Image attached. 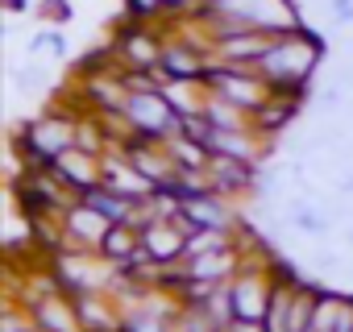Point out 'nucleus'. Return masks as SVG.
<instances>
[{
	"label": "nucleus",
	"mask_w": 353,
	"mask_h": 332,
	"mask_svg": "<svg viewBox=\"0 0 353 332\" xmlns=\"http://www.w3.org/2000/svg\"><path fill=\"white\" fill-rule=\"evenodd\" d=\"M192 5H200V0H162L166 13H183V9H192Z\"/></svg>",
	"instance_id": "6ab92c4d"
},
{
	"label": "nucleus",
	"mask_w": 353,
	"mask_h": 332,
	"mask_svg": "<svg viewBox=\"0 0 353 332\" xmlns=\"http://www.w3.org/2000/svg\"><path fill=\"white\" fill-rule=\"evenodd\" d=\"M5 9H9V13H21V9H26V0H5Z\"/></svg>",
	"instance_id": "aec40b11"
},
{
	"label": "nucleus",
	"mask_w": 353,
	"mask_h": 332,
	"mask_svg": "<svg viewBox=\"0 0 353 332\" xmlns=\"http://www.w3.org/2000/svg\"><path fill=\"white\" fill-rule=\"evenodd\" d=\"M17 83L21 87H42L46 75H42V67H26V71H17Z\"/></svg>",
	"instance_id": "a211bd4d"
},
{
	"label": "nucleus",
	"mask_w": 353,
	"mask_h": 332,
	"mask_svg": "<svg viewBox=\"0 0 353 332\" xmlns=\"http://www.w3.org/2000/svg\"><path fill=\"white\" fill-rule=\"evenodd\" d=\"M200 5H225V0H200Z\"/></svg>",
	"instance_id": "412c9836"
},
{
	"label": "nucleus",
	"mask_w": 353,
	"mask_h": 332,
	"mask_svg": "<svg viewBox=\"0 0 353 332\" xmlns=\"http://www.w3.org/2000/svg\"><path fill=\"white\" fill-rule=\"evenodd\" d=\"M59 216H63V241L75 245V249H100V241H104L108 229H112V220H108L100 208H92L83 196H79L75 204H67Z\"/></svg>",
	"instance_id": "7ed1b4c3"
},
{
	"label": "nucleus",
	"mask_w": 353,
	"mask_h": 332,
	"mask_svg": "<svg viewBox=\"0 0 353 332\" xmlns=\"http://www.w3.org/2000/svg\"><path fill=\"white\" fill-rule=\"evenodd\" d=\"M258 179H262L258 162H241V158H221V154H216L212 166H208V187H212L216 196H241V191H254Z\"/></svg>",
	"instance_id": "6e6552de"
},
{
	"label": "nucleus",
	"mask_w": 353,
	"mask_h": 332,
	"mask_svg": "<svg viewBox=\"0 0 353 332\" xmlns=\"http://www.w3.org/2000/svg\"><path fill=\"white\" fill-rule=\"evenodd\" d=\"M38 13H42L46 21H54V25H59V21H67V17H71V5H67V0H42Z\"/></svg>",
	"instance_id": "2eb2a0df"
},
{
	"label": "nucleus",
	"mask_w": 353,
	"mask_h": 332,
	"mask_svg": "<svg viewBox=\"0 0 353 332\" xmlns=\"http://www.w3.org/2000/svg\"><path fill=\"white\" fill-rule=\"evenodd\" d=\"M121 332H170L162 307H137V311H125L121 315Z\"/></svg>",
	"instance_id": "ddd939ff"
},
{
	"label": "nucleus",
	"mask_w": 353,
	"mask_h": 332,
	"mask_svg": "<svg viewBox=\"0 0 353 332\" xmlns=\"http://www.w3.org/2000/svg\"><path fill=\"white\" fill-rule=\"evenodd\" d=\"M287 220L295 229H303L307 237H324L328 233V216L316 212V208H307V204H287Z\"/></svg>",
	"instance_id": "4468645a"
},
{
	"label": "nucleus",
	"mask_w": 353,
	"mask_h": 332,
	"mask_svg": "<svg viewBox=\"0 0 353 332\" xmlns=\"http://www.w3.org/2000/svg\"><path fill=\"white\" fill-rule=\"evenodd\" d=\"M137 249H141V229H137L133 220H125V225H112V229H108V237L100 241V249H96V253L117 270V266H125Z\"/></svg>",
	"instance_id": "9b49d317"
},
{
	"label": "nucleus",
	"mask_w": 353,
	"mask_h": 332,
	"mask_svg": "<svg viewBox=\"0 0 353 332\" xmlns=\"http://www.w3.org/2000/svg\"><path fill=\"white\" fill-rule=\"evenodd\" d=\"M345 237H349V245H353V229H349V233H345Z\"/></svg>",
	"instance_id": "4be33fe9"
},
{
	"label": "nucleus",
	"mask_w": 353,
	"mask_h": 332,
	"mask_svg": "<svg viewBox=\"0 0 353 332\" xmlns=\"http://www.w3.org/2000/svg\"><path fill=\"white\" fill-rule=\"evenodd\" d=\"M320 59H324V42H320L312 30L295 25V30H287V34H274L270 46H266V54H262L254 67L262 71V79L270 83L274 96H283V100H299V104H303V96H307V79L316 75Z\"/></svg>",
	"instance_id": "f257e3e1"
},
{
	"label": "nucleus",
	"mask_w": 353,
	"mask_h": 332,
	"mask_svg": "<svg viewBox=\"0 0 353 332\" xmlns=\"http://www.w3.org/2000/svg\"><path fill=\"white\" fill-rule=\"evenodd\" d=\"M174 220H179L188 233H196V229H229L233 208H229L225 196H216V191H200V196L183 200V208H179V216H174Z\"/></svg>",
	"instance_id": "0eeeda50"
},
{
	"label": "nucleus",
	"mask_w": 353,
	"mask_h": 332,
	"mask_svg": "<svg viewBox=\"0 0 353 332\" xmlns=\"http://www.w3.org/2000/svg\"><path fill=\"white\" fill-rule=\"evenodd\" d=\"M30 324L42 328V332H83L75 295L63 291V287H54V291H46V295H34V303H30Z\"/></svg>",
	"instance_id": "20e7f679"
},
{
	"label": "nucleus",
	"mask_w": 353,
	"mask_h": 332,
	"mask_svg": "<svg viewBox=\"0 0 353 332\" xmlns=\"http://www.w3.org/2000/svg\"><path fill=\"white\" fill-rule=\"evenodd\" d=\"M121 121L129 133H141L150 141H170L183 133V112L166 100L162 87H150V92H125V104H121Z\"/></svg>",
	"instance_id": "f03ea898"
},
{
	"label": "nucleus",
	"mask_w": 353,
	"mask_h": 332,
	"mask_svg": "<svg viewBox=\"0 0 353 332\" xmlns=\"http://www.w3.org/2000/svg\"><path fill=\"white\" fill-rule=\"evenodd\" d=\"M221 332H233V328H229V324H225V328H221Z\"/></svg>",
	"instance_id": "5701e85b"
},
{
	"label": "nucleus",
	"mask_w": 353,
	"mask_h": 332,
	"mask_svg": "<svg viewBox=\"0 0 353 332\" xmlns=\"http://www.w3.org/2000/svg\"><path fill=\"white\" fill-rule=\"evenodd\" d=\"M50 171H54L75 196H83V191H92L96 183H104V162H100V154H88V149H79V145L63 149V154L50 162Z\"/></svg>",
	"instance_id": "39448f33"
},
{
	"label": "nucleus",
	"mask_w": 353,
	"mask_h": 332,
	"mask_svg": "<svg viewBox=\"0 0 353 332\" xmlns=\"http://www.w3.org/2000/svg\"><path fill=\"white\" fill-rule=\"evenodd\" d=\"M166 149H170V158H174V166H179V171L208 175V166H212V149H208L204 141H196V137L179 133V137H170V141H166Z\"/></svg>",
	"instance_id": "f8f14e48"
},
{
	"label": "nucleus",
	"mask_w": 353,
	"mask_h": 332,
	"mask_svg": "<svg viewBox=\"0 0 353 332\" xmlns=\"http://www.w3.org/2000/svg\"><path fill=\"white\" fill-rule=\"evenodd\" d=\"M30 50H50V54H63V50H67V42H63L59 34H38V38L30 42Z\"/></svg>",
	"instance_id": "dca6fc26"
},
{
	"label": "nucleus",
	"mask_w": 353,
	"mask_h": 332,
	"mask_svg": "<svg viewBox=\"0 0 353 332\" xmlns=\"http://www.w3.org/2000/svg\"><path fill=\"white\" fill-rule=\"evenodd\" d=\"M162 38L154 34V30H145V25H129V30H121V38L112 42V50H117V59L125 63V67H137V71H154L158 63H162Z\"/></svg>",
	"instance_id": "423d86ee"
},
{
	"label": "nucleus",
	"mask_w": 353,
	"mask_h": 332,
	"mask_svg": "<svg viewBox=\"0 0 353 332\" xmlns=\"http://www.w3.org/2000/svg\"><path fill=\"white\" fill-rule=\"evenodd\" d=\"M125 5H129L133 17H154V13L162 9V0H125Z\"/></svg>",
	"instance_id": "f3484780"
},
{
	"label": "nucleus",
	"mask_w": 353,
	"mask_h": 332,
	"mask_svg": "<svg viewBox=\"0 0 353 332\" xmlns=\"http://www.w3.org/2000/svg\"><path fill=\"white\" fill-rule=\"evenodd\" d=\"M295 116H299V100H283V96L270 92V100L250 112V125H254L258 137H274V133H283Z\"/></svg>",
	"instance_id": "9d476101"
},
{
	"label": "nucleus",
	"mask_w": 353,
	"mask_h": 332,
	"mask_svg": "<svg viewBox=\"0 0 353 332\" xmlns=\"http://www.w3.org/2000/svg\"><path fill=\"white\" fill-rule=\"evenodd\" d=\"M212 67V50H200L196 42H166L162 46V63L158 71L170 79H204V71Z\"/></svg>",
	"instance_id": "1a4fd4ad"
}]
</instances>
